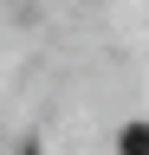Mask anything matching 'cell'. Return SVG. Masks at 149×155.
<instances>
[{"label":"cell","instance_id":"1","mask_svg":"<svg viewBox=\"0 0 149 155\" xmlns=\"http://www.w3.org/2000/svg\"><path fill=\"white\" fill-rule=\"evenodd\" d=\"M117 155H149V123H130L117 136Z\"/></svg>","mask_w":149,"mask_h":155}]
</instances>
